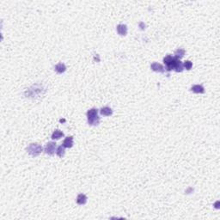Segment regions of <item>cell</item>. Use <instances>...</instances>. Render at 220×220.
Here are the masks:
<instances>
[{
    "label": "cell",
    "mask_w": 220,
    "mask_h": 220,
    "mask_svg": "<svg viewBox=\"0 0 220 220\" xmlns=\"http://www.w3.org/2000/svg\"><path fill=\"white\" fill-rule=\"evenodd\" d=\"M88 123L90 126H97L100 123V117L98 116V109H91L87 112Z\"/></svg>",
    "instance_id": "cell-1"
},
{
    "label": "cell",
    "mask_w": 220,
    "mask_h": 220,
    "mask_svg": "<svg viewBox=\"0 0 220 220\" xmlns=\"http://www.w3.org/2000/svg\"><path fill=\"white\" fill-rule=\"evenodd\" d=\"M42 150H43L42 146L40 145L39 144H30L27 148V151L29 152V154H30L33 157L39 156L41 153Z\"/></svg>",
    "instance_id": "cell-2"
},
{
    "label": "cell",
    "mask_w": 220,
    "mask_h": 220,
    "mask_svg": "<svg viewBox=\"0 0 220 220\" xmlns=\"http://www.w3.org/2000/svg\"><path fill=\"white\" fill-rule=\"evenodd\" d=\"M175 58L171 56V55H167L164 58V63L166 65V70L168 71H171L174 70V66H175Z\"/></svg>",
    "instance_id": "cell-3"
},
{
    "label": "cell",
    "mask_w": 220,
    "mask_h": 220,
    "mask_svg": "<svg viewBox=\"0 0 220 220\" xmlns=\"http://www.w3.org/2000/svg\"><path fill=\"white\" fill-rule=\"evenodd\" d=\"M56 149H57V145H56V144H55L54 142H48L46 145V146H45L44 151H45L46 154L52 156V155H54L55 153Z\"/></svg>",
    "instance_id": "cell-4"
},
{
    "label": "cell",
    "mask_w": 220,
    "mask_h": 220,
    "mask_svg": "<svg viewBox=\"0 0 220 220\" xmlns=\"http://www.w3.org/2000/svg\"><path fill=\"white\" fill-rule=\"evenodd\" d=\"M151 68L152 71H156V72H160V73H164L165 71L164 67L159 64V63H157V62H154L151 65Z\"/></svg>",
    "instance_id": "cell-5"
},
{
    "label": "cell",
    "mask_w": 220,
    "mask_h": 220,
    "mask_svg": "<svg viewBox=\"0 0 220 220\" xmlns=\"http://www.w3.org/2000/svg\"><path fill=\"white\" fill-rule=\"evenodd\" d=\"M117 33L121 35V36H125L127 34V26L125 24H119L116 28Z\"/></svg>",
    "instance_id": "cell-6"
},
{
    "label": "cell",
    "mask_w": 220,
    "mask_h": 220,
    "mask_svg": "<svg viewBox=\"0 0 220 220\" xmlns=\"http://www.w3.org/2000/svg\"><path fill=\"white\" fill-rule=\"evenodd\" d=\"M74 145V142H73V137L72 136H70V137H67L65 139L64 142H63V146L65 148H71Z\"/></svg>",
    "instance_id": "cell-7"
},
{
    "label": "cell",
    "mask_w": 220,
    "mask_h": 220,
    "mask_svg": "<svg viewBox=\"0 0 220 220\" xmlns=\"http://www.w3.org/2000/svg\"><path fill=\"white\" fill-rule=\"evenodd\" d=\"M191 91L194 92V93H196V94H204L205 93V88L202 85L196 84V85H194L191 88Z\"/></svg>",
    "instance_id": "cell-8"
},
{
    "label": "cell",
    "mask_w": 220,
    "mask_h": 220,
    "mask_svg": "<svg viewBox=\"0 0 220 220\" xmlns=\"http://www.w3.org/2000/svg\"><path fill=\"white\" fill-rule=\"evenodd\" d=\"M55 71L58 74H62L66 71V66L64 63H58L54 66Z\"/></svg>",
    "instance_id": "cell-9"
},
{
    "label": "cell",
    "mask_w": 220,
    "mask_h": 220,
    "mask_svg": "<svg viewBox=\"0 0 220 220\" xmlns=\"http://www.w3.org/2000/svg\"><path fill=\"white\" fill-rule=\"evenodd\" d=\"M174 70L176 71V72H182L183 71V64L181 63V61L178 58L175 59V68Z\"/></svg>",
    "instance_id": "cell-10"
},
{
    "label": "cell",
    "mask_w": 220,
    "mask_h": 220,
    "mask_svg": "<svg viewBox=\"0 0 220 220\" xmlns=\"http://www.w3.org/2000/svg\"><path fill=\"white\" fill-rule=\"evenodd\" d=\"M87 202V196L84 194H80L77 195V203L78 205H85Z\"/></svg>",
    "instance_id": "cell-11"
},
{
    "label": "cell",
    "mask_w": 220,
    "mask_h": 220,
    "mask_svg": "<svg viewBox=\"0 0 220 220\" xmlns=\"http://www.w3.org/2000/svg\"><path fill=\"white\" fill-rule=\"evenodd\" d=\"M100 113L103 116H110L113 114V110L109 107H104V108H102L101 110H100Z\"/></svg>",
    "instance_id": "cell-12"
},
{
    "label": "cell",
    "mask_w": 220,
    "mask_h": 220,
    "mask_svg": "<svg viewBox=\"0 0 220 220\" xmlns=\"http://www.w3.org/2000/svg\"><path fill=\"white\" fill-rule=\"evenodd\" d=\"M62 137H64V132L60 130H55L52 134V139H54V140L60 139Z\"/></svg>",
    "instance_id": "cell-13"
},
{
    "label": "cell",
    "mask_w": 220,
    "mask_h": 220,
    "mask_svg": "<svg viewBox=\"0 0 220 220\" xmlns=\"http://www.w3.org/2000/svg\"><path fill=\"white\" fill-rule=\"evenodd\" d=\"M185 53L186 51L184 49H181V48H179L177 49L175 52V58H178V59H181V58H183V56L185 55Z\"/></svg>",
    "instance_id": "cell-14"
},
{
    "label": "cell",
    "mask_w": 220,
    "mask_h": 220,
    "mask_svg": "<svg viewBox=\"0 0 220 220\" xmlns=\"http://www.w3.org/2000/svg\"><path fill=\"white\" fill-rule=\"evenodd\" d=\"M65 147L63 145H60L58 147L57 151H56V154L58 157L59 158H63L65 156Z\"/></svg>",
    "instance_id": "cell-15"
},
{
    "label": "cell",
    "mask_w": 220,
    "mask_h": 220,
    "mask_svg": "<svg viewBox=\"0 0 220 220\" xmlns=\"http://www.w3.org/2000/svg\"><path fill=\"white\" fill-rule=\"evenodd\" d=\"M183 67H185L187 70H191L192 67H193V63L190 60H187V61H185V63L183 65Z\"/></svg>",
    "instance_id": "cell-16"
}]
</instances>
